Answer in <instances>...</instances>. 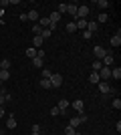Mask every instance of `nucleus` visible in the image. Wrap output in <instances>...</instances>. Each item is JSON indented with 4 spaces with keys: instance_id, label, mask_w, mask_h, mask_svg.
<instances>
[{
    "instance_id": "18",
    "label": "nucleus",
    "mask_w": 121,
    "mask_h": 135,
    "mask_svg": "<svg viewBox=\"0 0 121 135\" xmlns=\"http://www.w3.org/2000/svg\"><path fill=\"white\" fill-rule=\"evenodd\" d=\"M99 81H101V79H99V73H95V71H93V73L89 75V83H93V85H97Z\"/></svg>"
},
{
    "instance_id": "5",
    "label": "nucleus",
    "mask_w": 121,
    "mask_h": 135,
    "mask_svg": "<svg viewBox=\"0 0 121 135\" xmlns=\"http://www.w3.org/2000/svg\"><path fill=\"white\" fill-rule=\"evenodd\" d=\"M93 55L97 56V61H101V59H103V56L107 55V51H105V49H103L101 45H95V46H93Z\"/></svg>"
},
{
    "instance_id": "17",
    "label": "nucleus",
    "mask_w": 121,
    "mask_h": 135,
    "mask_svg": "<svg viewBox=\"0 0 121 135\" xmlns=\"http://www.w3.org/2000/svg\"><path fill=\"white\" fill-rule=\"evenodd\" d=\"M111 77H113V79H117V81H119V79H121V69H119V67H115V69L111 67Z\"/></svg>"
},
{
    "instance_id": "36",
    "label": "nucleus",
    "mask_w": 121,
    "mask_h": 135,
    "mask_svg": "<svg viewBox=\"0 0 121 135\" xmlns=\"http://www.w3.org/2000/svg\"><path fill=\"white\" fill-rule=\"evenodd\" d=\"M32 133H40V125H38V123L32 125Z\"/></svg>"
},
{
    "instance_id": "23",
    "label": "nucleus",
    "mask_w": 121,
    "mask_h": 135,
    "mask_svg": "<svg viewBox=\"0 0 121 135\" xmlns=\"http://www.w3.org/2000/svg\"><path fill=\"white\" fill-rule=\"evenodd\" d=\"M67 12H69L73 18H77V4H69V8H67Z\"/></svg>"
},
{
    "instance_id": "19",
    "label": "nucleus",
    "mask_w": 121,
    "mask_h": 135,
    "mask_svg": "<svg viewBox=\"0 0 121 135\" xmlns=\"http://www.w3.org/2000/svg\"><path fill=\"white\" fill-rule=\"evenodd\" d=\"M6 127H8V129H14V127H16V119L12 117V115L6 119Z\"/></svg>"
},
{
    "instance_id": "12",
    "label": "nucleus",
    "mask_w": 121,
    "mask_h": 135,
    "mask_svg": "<svg viewBox=\"0 0 121 135\" xmlns=\"http://www.w3.org/2000/svg\"><path fill=\"white\" fill-rule=\"evenodd\" d=\"M32 65H35V69H45V59L36 56V59H32Z\"/></svg>"
},
{
    "instance_id": "32",
    "label": "nucleus",
    "mask_w": 121,
    "mask_h": 135,
    "mask_svg": "<svg viewBox=\"0 0 121 135\" xmlns=\"http://www.w3.org/2000/svg\"><path fill=\"white\" fill-rule=\"evenodd\" d=\"M101 67H103V65H101V61H95V62H93V71H95V73H99V71H101Z\"/></svg>"
},
{
    "instance_id": "33",
    "label": "nucleus",
    "mask_w": 121,
    "mask_h": 135,
    "mask_svg": "<svg viewBox=\"0 0 121 135\" xmlns=\"http://www.w3.org/2000/svg\"><path fill=\"white\" fill-rule=\"evenodd\" d=\"M32 32H35V34H40V32H42V28L38 26V22H35V24H32Z\"/></svg>"
},
{
    "instance_id": "39",
    "label": "nucleus",
    "mask_w": 121,
    "mask_h": 135,
    "mask_svg": "<svg viewBox=\"0 0 121 135\" xmlns=\"http://www.w3.org/2000/svg\"><path fill=\"white\" fill-rule=\"evenodd\" d=\"M4 117V107H0V119Z\"/></svg>"
},
{
    "instance_id": "6",
    "label": "nucleus",
    "mask_w": 121,
    "mask_h": 135,
    "mask_svg": "<svg viewBox=\"0 0 121 135\" xmlns=\"http://www.w3.org/2000/svg\"><path fill=\"white\" fill-rule=\"evenodd\" d=\"M73 109H75L77 113H85V101H83V99H75V101H73Z\"/></svg>"
},
{
    "instance_id": "16",
    "label": "nucleus",
    "mask_w": 121,
    "mask_h": 135,
    "mask_svg": "<svg viewBox=\"0 0 121 135\" xmlns=\"http://www.w3.org/2000/svg\"><path fill=\"white\" fill-rule=\"evenodd\" d=\"M57 107L61 109V111H63V113H67V107H69V101H67V99H61Z\"/></svg>"
},
{
    "instance_id": "41",
    "label": "nucleus",
    "mask_w": 121,
    "mask_h": 135,
    "mask_svg": "<svg viewBox=\"0 0 121 135\" xmlns=\"http://www.w3.org/2000/svg\"><path fill=\"white\" fill-rule=\"evenodd\" d=\"M0 133H2V127H0Z\"/></svg>"
},
{
    "instance_id": "10",
    "label": "nucleus",
    "mask_w": 121,
    "mask_h": 135,
    "mask_svg": "<svg viewBox=\"0 0 121 135\" xmlns=\"http://www.w3.org/2000/svg\"><path fill=\"white\" fill-rule=\"evenodd\" d=\"M101 65H103V67H111V65H113V61H115V59H113V55H105L103 59H101Z\"/></svg>"
},
{
    "instance_id": "31",
    "label": "nucleus",
    "mask_w": 121,
    "mask_h": 135,
    "mask_svg": "<svg viewBox=\"0 0 121 135\" xmlns=\"http://www.w3.org/2000/svg\"><path fill=\"white\" fill-rule=\"evenodd\" d=\"M75 30H77V26H75V22H67V32H75Z\"/></svg>"
},
{
    "instance_id": "8",
    "label": "nucleus",
    "mask_w": 121,
    "mask_h": 135,
    "mask_svg": "<svg viewBox=\"0 0 121 135\" xmlns=\"http://www.w3.org/2000/svg\"><path fill=\"white\" fill-rule=\"evenodd\" d=\"M119 45H121V30H117V32L111 36V46H115V49H117Z\"/></svg>"
},
{
    "instance_id": "38",
    "label": "nucleus",
    "mask_w": 121,
    "mask_h": 135,
    "mask_svg": "<svg viewBox=\"0 0 121 135\" xmlns=\"http://www.w3.org/2000/svg\"><path fill=\"white\" fill-rule=\"evenodd\" d=\"M0 22H4V10H0Z\"/></svg>"
},
{
    "instance_id": "24",
    "label": "nucleus",
    "mask_w": 121,
    "mask_h": 135,
    "mask_svg": "<svg viewBox=\"0 0 121 135\" xmlns=\"http://www.w3.org/2000/svg\"><path fill=\"white\" fill-rule=\"evenodd\" d=\"M107 20H109V16H107V12H99V18H97V24H99V22L103 24V22H107Z\"/></svg>"
},
{
    "instance_id": "15",
    "label": "nucleus",
    "mask_w": 121,
    "mask_h": 135,
    "mask_svg": "<svg viewBox=\"0 0 121 135\" xmlns=\"http://www.w3.org/2000/svg\"><path fill=\"white\" fill-rule=\"evenodd\" d=\"M75 26H77V30H85L87 28V18H81V20H75Z\"/></svg>"
},
{
    "instance_id": "43",
    "label": "nucleus",
    "mask_w": 121,
    "mask_h": 135,
    "mask_svg": "<svg viewBox=\"0 0 121 135\" xmlns=\"http://www.w3.org/2000/svg\"><path fill=\"white\" fill-rule=\"evenodd\" d=\"M0 87H2V83H0Z\"/></svg>"
},
{
    "instance_id": "3",
    "label": "nucleus",
    "mask_w": 121,
    "mask_h": 135,
    "mask_svg": "<svg viewBox=\"0 0 121 135\" xmlns=\"http://www.w3.org/2000/svg\"><path fill=\"white\" fill-rule=\"evenodd\" d=\"M97 87H99V91H101V95H109L111 91H113V87H111L107 81H99Z\"/></svg>"
},
{
    "instance_id": "42",
    "label": "nucleus",
    "mask_w": 121,
    "mask_h": 135,
    "mask_svg": "<svg viewBox=\"0 0 121 135\" xmlns=\"http://www.w3.org/2000/svg\"><path fill=\"white\" fill-rule=\"evenodd\" d=\"M0 10H2V6H0Z\"/></svg>"
},
{
    "instance_id": "26",
    "label": "nucleus",
    "mask_w": 121,
    "mask_h": 135,
    "mask_svg": "<svg viewBox=\"0 0 121 135\" xmlns=\"http://www.w3.org/2000/svg\"><path fill=\"white\" fill-rule=\"evenodd\" d=\"M65 135H81V133H79L77 129H73V127H69V125H67V129H65Z\"/></svg>"
},
{
    "instance_id": "40",
    "label": "nucleus",
    "mask_w": 121,
    "mask_h": 135,
    "mask_svg": "<svg viewBox=\"0 0 121 135\" xmlns=\"http://www.w3.org/2000/svg\"><path fill=\"white\" fill-rule=\"evenodd\" d=\"M32 135H40V133H32Z\"/></svg>"
},
{
    "instance_id": "7",
    "label": "nucleus",
    "mask_w": 121,
    "mask_h": 135,
    "mask_svg": "<svg viewBox=\"0 0 121 135\" xmlns=\"http://www.w3.org/2000/svg\"><path fill=\"white\" fill-rule=\"evenodd\" d=\"M109 77H111V67H101V71H99V79L107 81Z\"/></svg>"
},
{
    "instance_id": "28",
    "label": "nucleus",
    "mask_w": 121,
    "mask_h": 135,
    "mask_svg": "<svg viewBox=\"0 0 121 135\" xmlns=\"http://www.w3.org/2000/svg\"><path fill=\"white\" fill-rule=\"evenodd\" d=\"M111 107H113V109H117V111L121 109V99H119V97H117V99H113V103H111Z\"/></svg>"
},
{
    "instance_id": "37",
    "label": "nucleus",
    "mask_w": 121,
    "mask_h": 135,
    "mask_svg": "<svg viewBox=\"0 0 121 135\" xmlns=\"http://www.w3.org/2000/svg\"><path fill=\"white\" fill-rule=\"evenodd\" d=\"M4 97H6V95H0V107H4V101H6Z\"/></svg>"
},
{
    "instance_id": "27",
    "label": "nucleus",
    "mask_w": 121,
    "mask_h": 135,
    "mask_svg": "<svg viewBox=\"0 0 121 135\" xmlns=\"http://www.w3.org/2000/svg\"><path fill=\"white\" fill-rule=\"evenodd\" d=\"M97 6L101 8V10H105V8L109 6V0H97Z\"/></svg>"
},
{
    "instance_id": "9",
    "label": "nucleus",
    "mask_w": 121,
    "mask_h": 135,
    "mask_svg": "<svg viewBox=\"0 0 121 135\" xmlns=\"http://www.w3.org/2000/svg\"><path fill=\"white\" fill-rule=\"evenodd\" d=\"M42 42H45V38H42L40 34H35V38H32V49H40Z\"/></svg>"
},
{
    "instance_id": "29",
    "label": "nucleus",
    "mask_w": 121,
    "mask_h": 135,
    "mask_svg": "<svg viewBox=\"0 0 121 135\" xmlns=\"http://www.w3.org/2000/svg\"><path fill=\"white\" fill-rule=\"evenodd\" d=\"M51 34H52V30H51V28H42V32H40V36H42V38H49Z\"/></svg>"
},
{
    "instance_id": "25",
    "label": "nucleus",
    "mask_w": 121,
    "mask_h": 135,
    "mask_svg": "<svg viewBox=\"0 0 121 135\" xmlns=\"http://www.w3.org/2000/svg\"><path fill=\"white\" fill-rule=\"evenodd\" d=\"M40 87H42V89H52V87H51V81H49V79H40Z\"/></svg>"
},
{
    "instance_id": "4",
    "label": "nucleus",
    "mask_w": 121,
    "mask_h": 135,
    "mask_svg": "<svg viewBox=\"0 0 121 135\" xmlns=\"http://www.w3.org/2000/svg\"><path fill=\"white\" fill-rule=\"evenodd\" d=\"M89 16V6H77V18L75 20H81V18Z\"/></svg>"
},
{
    "instance_id": "2",
    "label": "nucleus",
    "mask_w": 121,
    "mask_h": 135,
    "mask_svg": "<svg viewBox=\"0 0 121 135\" xmlns=\"http://www.w3.org/2000/svg\"><path fill=\"white\" fill-rule=\"evenodd\" d=\"M51 87L52 89H59V87H61V85H63V75H59V73H52L51 75Z\"/></svg>"
},
{
    "instance_id": "14",
    "label": "nucleus",
    "mask_w": 121,
    "mask_h": 135,
    "mask_svg": "<svg viewBox=\"0 0 121 135\" xmlns=\"http://www.w3.org/2000/svg\"><path fill=\"white\" fill-rule=\"evenodd\" d=\"M97 28H99L97 22H87V28H85V30H89L91 34H95V32H97Z\"/></svg>"
},
{
    "instance_id": "34",
    "label": "nucleus",
    "mask_w": 121,
    "mask_h": 135,
    "mask_svg": "<svg viewBox=\"0 0 121 135\" xmlns=\"http://www.w3.org/2000/svg\"><path fill=\"white\" fill-rule=\"evenodd\" d=\"M51 71H49V69H42V79H51Z\"/></svg>"
},
{
    "instance_id": "30",
    "label": "nucleus",
    "mask_w": 121,
    "mask_h": 135,
    "mask_svg": "<svg viewBox=\"0 0 121 135\" xmlns=\"http://www.w3.org/2000/svg\"><path fill=\"white\" fill-rule=\"evenodd\" d=\"M51 115H52V117H57V115H65V113L61 111L59 107H52V109H51Z\"/></svg>"
},
{
    "instance_id": "11",
    "label": "nucleus",
    "mask_w": 121,
    "mask_h": 135,
    "mask_svg": "<svg viewBox=\"0 0 121 135\" xmlns=\"http://www.w3.org/2000/svg\"><path fill=\"white\" fill-rule=\"evenodd\" d=\"M59 20H61V14H59L57 10H52V12H51V16H49V22H51V24H57Z\"/></svg>"
},
{
    "instance_id": "13",
    "label": "nucleus",
    "mask_w": 121,
    "mask_h": 135,
    "mask_svg": "<svg viewBox=\"0 0 121 135\" xmlns=\"http://www.w3.org/2000/svg\"><path fill=\"white\" fill-rule=\"evenodd\" d=\"M10 59H2V61H0V71H8V69H10Z\"/></svg>"
},
{
    "instance_id": "22",
    "label": "nucleus",
    "mask_w": 121,
    "mask_h": 135,
    "mask_svg": "<svg viewBox=\"0 0 121 135\" xmlns=\"http://www.w3.org/2000/svg\"><path fill=\"white\" fill-rule=\"evenodd\" d=\"M24 55L32 61V59H36V49H32V46H30V49H26V52H24Z\"/></svg>"
},
{
    "instance_id": "21",
    "label": "nucleus",
    "mask_w": 121,
    "mask_h": 135,
    "mask_svg": "<svg viewBox=\"0 0 121 135\" xmlns=\"http://www.w3.org/2000/svg\"><path fill=\"white\" fill-rule=\"evenodd\" d=\"M26 16H28V20H36V22H38V12L36 10H30V12H26Z\"/></svg>"
},
{
    "instance_id": "35",
    "label": "nucleus",
    "mask_w": 121,
    "mask_h": 135,
    "mask_svg": "<svg viewBox=\"0 0 121 135\" xmlns=\"http://www.w3.org/2000/svg\"><path fill=\"white\" fill-rule=\"evenodd\" d=\"M83 38H85V40H87V38H93V34L89 32V30H83Z\"/></svg>"
},
{
    "instance_id": "20",
    "label": "nucleus",
    "mask_w": 121,
    "mask_h": 135,
    "mask_svg": "<svg viewBox=\"0 0 121 135\" xmlns=\"http://www.w3.org/2000/svg\"><path fill=\"white\" fill-rule=\"evenodd\" d=\"M10 79V71H0V83L4 85V81Z\"/></svg>"
},
{
    "instance_id": "1",
    "label": "nucleus",
    "mask_w": 121,
    "mask_h": 135,
    "mask_svg": "<svg viewBox=\"0 0 121 135\" xmlns=\"http://www.w3.org/2000/svg\"><path fill=\"white\" fill-rule=\"evenodd\" d=\"M85 121H87V115H85V113H81V115H77V117H73V119L69 121V127L77 129V127H79L81 123H85Z\"/></svg>"
}]
</instances>
